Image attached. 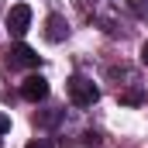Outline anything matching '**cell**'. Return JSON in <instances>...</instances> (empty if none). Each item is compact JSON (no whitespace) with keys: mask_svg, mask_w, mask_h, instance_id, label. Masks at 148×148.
<instances>
[{"mask_svg":"<svg viewBox=\"0 0 148 148\" xmlns=\"http://www.w3.org/2000/svg\"><path fill=\"white\" fill-rule=\"evenodd\" d=\"M127 10L138 17H148V0H127Z\"/></svg>","mask_w":148,"mask_h":148,"instance_id":"8992f818","label":"cell"},{"mask_svg":"<svg viewBox=\"0 0 148 148\" xmlns=\"http://www.w3.org/2000/svg\"><path fill=\"white\" fill-rule=\"evenodd\" d=\"M21 97L31 100V103L45 100V97H48V79H45V76H28V79L21 83Z\"/></svg>","mask_w":148,"mask_h":148,"instance_id":"277c9868","label":"cell"},{"mask_svg":"<svg viewBox=\"0 0 148 148\" xmlns=\"http://www.w3.org/2000/svg\"><path fill=\"white\" fill-rule=\"evenodd\" d=\"M7 62H10V69H35L38 66V52L31 45H24V41H17L14 48H10V55H7Z\"/></svg>","mask_w":148,"mask_h":148,"instance_id":"7a4b0ae2","label":"cell"},{"mask_svg":"<svg viewBox=\"0 0 148 148\" xmlns=\"http://www.w3.org/2000/svg\"><path fill=\"white\" fill-rule=\"evenodd\" d=\"M24 148H55V145H52L48 138H35V141H28Z\"/></svg>","mask_w":148,"mask_h":148,"instance_id":"ba28073f","label":"cell"},{"mask_svg":"<svg viewBox=\"0 0 148 148\" xmlns=\"http://www.w3.org/2000/svg\"><path fill=\"white\" fill-rule=\"evenodd\" d=\"M141 100H145V97H141L138 90H131V93H121V103H127V107H138Z\"/></svg>","mask_w":148,"mask_h":148,"instance_id":"52a82bcc","label":"cell"},{"mask_svg":"<svg viewBox=\"0 0 148 148\" xmlns=\"http://www.w3.org/2000/svg\"><path fill=\"white\" fill-rule=\"evenodd\" d=\"M66 35H69L66 17H62V14H52V17L45 21V38H48V41H62Z\"/></svg>","mask_w":148,"mask_h":148,"instance_id":"5b68a950","label":"cell"},{"mask_svg":"<svg viewBox=\"0 0 148 148\" xmlns=\"http://www.w3.org/2000/svg\"><path fill=\"white\" fill-rule=\"evenodd\" d=\"M141 62H145V66H148V41H145V45H141Z\"/></svg>","mask_w":148,"mask_h":148,"instance_id":"30bf717a","label":"cell"},{"mask_svg":"<svg viewBox=\"0 0 148 148\" xmlns=\"http://www.w3.org/2000/svg\"><path fill=\"white\" fill-rule=\"evenodd\" d=\"M7 131H10V117H7V114H0V134H7Z\"/></svg>","mask_w":148,"mask_h":148,"instance_id":"9c48e42d","label":"cell"},{"mask_svg":"<svg viewBox=\"0 0 148 148\" xmlns=\"http://www.w3.org/2000/svg\"><path fill=\"white\" fill-rule=\"evenodd\" d=\"M7 28H10V35H24L31 28V7L28 3H14L7 10Z\"/></svg>","mask_w":148,"mask_h":148,"instance_id":"3957f363","label":"cell"},{"mask_svg":"<svg viewBox=\"0 0 148 148\" xmlns=\"http://www.w3.org/2000/svg\"><path fill=\"white\" fill-rule=\"evenodd\" d=\"M69 100H73L76 107H93V103L100 100V90H97L86 76H73V79H69Z\"/></svg>","mask_w":148,"mask_h":148,"instance_id":"6da1fadb","label":"cell"}]
</instances>
